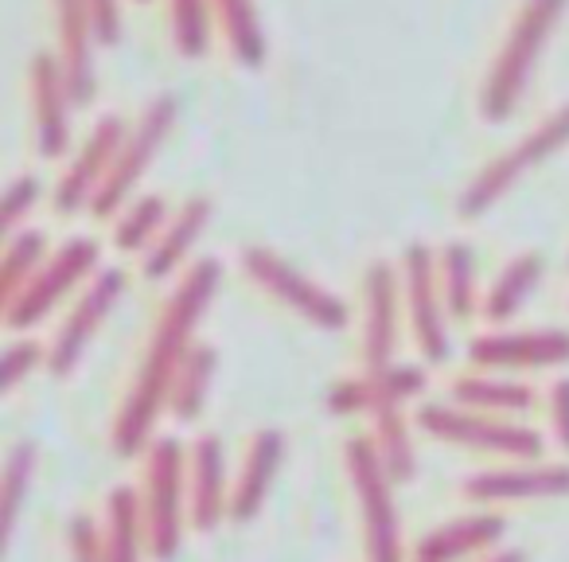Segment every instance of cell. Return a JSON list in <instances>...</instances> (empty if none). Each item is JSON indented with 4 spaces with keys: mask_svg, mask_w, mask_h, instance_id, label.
<instances>
[{
    "mask_svg": "<svg viewBox=\"0 0 569 562\" xmlns=\"http://www.w3.org/2000/svg\"><path fill=\"white\" fill-rule=\"evenodd\" d=\"M219 286H222L219 262L196 258L188 266V274L176 282L172 294H168L164 309H160L157 325L149 333V344L141 352L133 383H129L126 398L118 406V418H113L110 442L118 457H137V453L149 450L157 418L168 411L172 383L183 367V356L196 344V328L203 321V313L211 309Z\"/></svg>",
    "mask_w": 569,
    "mask_h": 562,
    "instance_id": "1",
    "label": "cell"
},
{
    "mask_svg": "<svg viewBox=\"0 0 569 562\" xmlns=\"http://www.w3.org/2000/svg\"><path fill=\"white\" fill-rule=\"evenodd\" d=\"M569 0H522L515 9L480 87V118L488 126H503L507 118H515L530 79H535L538 59H542L546 43H550L553 28L561 24Z\"/></svg>",
    "mask_w": 569,
    "mask_h": 562,
    "instance_id": "2",
    "label": "cell"
},
{
    "mask_svg": "<svg viewBox=\"0 0 569 562\" xmlns=\"http://www.w3.org/2000/svg\"><path fill=\"white\" fill-rule=\"evenodd\" d=\"M561 149H569V102H561L558 110L546 114L538 126H530L511 149L496 152V157L460 188L457 215L460 219H480V215H488L522 176H530L538 165L558 157Z\"/></svg>",
    "mask_w": 569,
    "mask_h": 562,
    "instance_id": "3",
    "label": "cell"
},
{
    "mask_svg": "<svg viewBox=\"0 0 569 562\" xmlns=\"http://www.w3.org/2000/svg\"><path fill=\"white\" fill-rule=\"evenodd\" d=\"M421 434L437 437L445 445H457V450H472V453H488V457H503V461H538L546 453V442L538 430L522 426L515 418L503 414H483V411H468L460 403H426L413 414Z\"/></svg>",
    "mask_w": 569,
    "mask_h": 562,
    "instance_id": "4",
    "label": "cell"
},
{
    "mask_svg": "<svg viewBox=\"0 0 569 562\" xmlns=\"http://www.w3.org/2000/svg\"><path fill=\"white\" fill-rule=\"evenodd\" d=\"M141 507L149 554L157 562H172L183 543V515H188V453L180 437H152L144 450Z\"/></svg>",
    "mask_w": 569,
    "mask_h": 562,
    "instance_id": "5",
    "label": "cell"
},
{
    "mask_svg": "<svg viewBox=\"0 0 569 562\" xmlns=\"http://www.w3.org/2000/svg\"><path fill=\"white\" fill-rule=\"evenodd\" d=\"M343 465H348L351 489L359 496L367 562H406L402 523H398V504H395V476L382 465L379 450H375V437L371 434L348 437Z\"/></svg>",
    "mask_w": 569,
    "mask_h": 562,
    "instance_id": "6",
    "label": "cell"
},
{
    "mask_svg": "<svg viewBox=\"0 0 569 562\" xmlns=\"http://www.w3.org/2000/svg\"><path fill=\"white\" fill-rule=\"evenodd\" d=\"M98 269H102V243L90 235L67 238L59 250L48 254V262L36 269L32 282L0 309L4 313V325H9L12 333H28L32 325L48 321L51 313L59 309L63 297H71L79 286H87Z\"/></svg>",
    "mask_w": 569,
    "mask_h": 562,
    "instance_id": "7",
    "label": "cell"
},
{
    "mask_svg": "<svg viewBox=\"0 0 569 562\" xmlns=\"http://www.w3.org/2000/svg\"><path fill=\"white\" fill-rule=\"evenodd\" d=\"M176 118H180L176 95H152L149 102H144V110L137 114L126 141H121L118 157H113L110 176H106V184L98 188V196L90 199V215H94V219H113V215L133 199L137 184L144 180V172H149V165L157 160V152L164 149L168 134L176 129Z\"/></svg>",
    "mask_w": 569,
    "mask_h": 562,
    "instance_id": "8",
    "label": "cell"
},
{
    "mask_svg": "<svg viewBox=\"0 0 569 562\" xmlns=\"http://www.w3.org/2000/svg\"><path fill=\"white\" fill-rule=\"evenodd\" d=\"M238 262H242V274L250 277L261 294H269L273 302H281L284 309H293L301 321H309L312 328H325V333H340L348 328L351 309L317 282L305 269H297L289 258H281L269 246H242L238 250Z\"/></svg>",
    "mask_w": 569,
    "mask_h": 562,
    "instance_id": "9",
    "label": "cell"
},
{
    "mask_svg": "<svg viewBox=\"0 0 569 562\" xmlns=\"http://www.w3.org/2000/svg\"><path fill=\"white\" fill-rule=\"evenodd\" d=\"M402 274V305L410 321L413 344L426 364H445L452 352L449 344V309H445L441 277H437V250L426 243H410L398 262Z\"/></svg>",
    "mask_w": 569,
    "mask_h": 562,
    "instance_id": "10",
    "label": "cell"
},
{
    "mask_svg": "<svg viewBox=\"0 0 569 562\" xmlns=\"http://www.w3.org/2000/svg\"><path fill=\"white\" fill-rule=\"evenodd\" d=\"M126 289H129V282L118 266H102L90 277L87 289L79 294V302L71 305V313H67L63 325L56 328V336H51V344H48V372L56 375V379H67V375L82 364L90 341L102 333L106 317L118 309Z\"/></svg>",
    "mask_w": 569,
    "mask_h": 562,
    "instance_id": "11",
    "label": "cell"
},
{
    "mask_svg": "<svg viewBox=\"0 0 569 562\" xmlns=\"http://www.w3.org/2000/svg\"><path fill=\"white\" fill-rule=\"evenodd\" d=\"M129 134V121L121 114H106V118L94 121V129L87 134V141L71 152V160L63 165V176L56 184V196H51V207L59 215H79L90 211V199L98 196V188L110 176V165L118 157L121 141Z\"/></svg>",
    "mask_w": 569,
    "mask_h": 562,
    "instance_id": "12",
    "label": "cell"
},
{
    "mask_svg": "<svg viewBox=\"0 0 569 562\" xmlns=\"http://www.w3.org/2000/svg\"><path fill=\"white\" fill-rule=\"evenodd\" d=\"M74 95L67 87V75L59 67L56 51H36L28 63V110H32L36 152L43 160H59L71 149V110Z\"/></svg>",
    "mask_w": 569,
    "mask_h": 562,
    "instance_id": "13",
    "label": "cell"
},
{
    "mask_svg": "<svg viewBox=\"0 0 569 562\" xmlns=\"http://www.w3.org/2000/svg\"><path fill=\"white\" fill-rule=\"evenodd\" d=\"M468 364L488 372H542L569 364V328H519L483 333L468 344Z\"/></svg>",
    "mask_w": 569,
    "mask_h": 562,
    "instance_id": "14",
    "label": "cell"
},
{
    "mask_svg": "<svg viewBox=\"0 0 569 562\" xmlns=\"http://www.w3.org/2000/svg\"><path fill=\"white\" fill-rule=\"evenodd\" d=\"M402 309V274L395 262L375 258L363 274V367L379 372L395 364Z\"/></svg>",
    "mask_w": 569,
    "mask_h": 562,
    "instance_id": "15",
    "label": "cell"
},
{
    "mask_svg": "<svg viewBox=\"0 0 569 562\" xmlns=\"http://www.w3.org/2000/svg\"><path fill=\"white\" fill-rule=\"evenodd\" d=\"M429 375L426 367L418 364H390V367H363V375H351V379H340L332 391H328V411L336 418H356V414H367L371 418L375 411H387V406H406L410 398H418L426 391Z\"/></svg>",
    "mask_w": 569,
    "mask_h": 562,
    "instance_id": "16",
    "label": "cell"
},
{
    "mask_svg": "<svg viewBox=\"0 0 569 562\" xmlns=\"http://www.w3.org/2000/svg\"><path fill=\"white\" fill-rule=\"evenodd\" d=\"M476 504H503V500H558L569 496V461H507L503 469H483L460 484Z\"/></svg>",
    "mask_w": 569,
    "mask_h": 562,
    "instance_id": "17",
    "label": "cell"
},
{
    "mask_svg": "<svg viewBox=\"0 0 569 562\" xmlns=\"http://www.w3.org/2000/svg\"><path fill=\"white\" fill-rule=\"evenodd\" d=\"M230 489L227 450L214 434H199L188 450V523L199 535L230 520Z\"/></svg>",
    "mask_w": 569,
    "mask_h": 562,
    "instance_id": "18",
    "label": "cell"
},
{
    "mask_svg": "<svg viewBox=\"0 0 569 562\" xmlns=\"http://www.w3.org/2000/svg\"><path fill=\"white\" fill-rule=\"evenodd\" d=\"M51 20H56V59L67 75L74 102L87 106L98 95L94 75V20H90L87 0H51Z\"/></svg>",
    "mask_w": 569,
    "mask_h": 562,
    "instance_id": "19",
    "label": "cell"
},
{
    "mask_svg": "<svg viewBox=\"0 0 569 562\" xmlns=\"http://www.w3.org/2000/svg\"><path fill=\"white\" fill-rule=\"evenodd\" d=\"M214 215V204L207 196H188V204H180L168 215L164 230L157 235V243L144 250L141 258V274L149 282H168L176 269L188 262V254L196 250V243L203 238L207 223Z\"/></svg>",
    "mask_w": 569,
    "mask_h": 562,
    "instance_id": "20",
    "label": "cell"
},
{
    "mask_svg": "<svg viewBox=\"0 0 569 562\" xmlns=\"http://www.w3.org/2000/svg\"><path fill=\"white\" fill-rule=\"evenodd\" d=\"M284 461V434L273 426L258 430L246 445L242 469L234 476V489H230V520L234 523H250L261 512L269 489H273V476Z\"/></svg>",
    "mask_w": 569,
    "mask_h": 562,
    "instance_id": "21",
    "label": "cell"
},
{
    "mask_svg": "<svg viewBox=\"0 0 569 562\" xmlns=\"http://www.w3.org/2000/svg\"><path fill=\"white\" fill-rule=\"evenodd\" d=\"M507 520L499 512H476V515H460L449 520L441 528L426 531L413 546V562H460L483 554L503 539Z\"/></svg>",
    "mask_w": 569,
    "mask_h": 562,
    "instance_id": "22",
    "label": "cell"
},
{
    "mask_svg": "<svg viewBox=\"0 0 569 562\" xmlns=\"http://www.w3.org/2000/svg\"><path fill=\"white\" fill-rule=\"evenodd\" d=\"M449 398L468 411H483V414H503V418H515V414H527L535 406V387L530 383H519L503 372H488V367H476V372H465L452 379Z\"/></svg>",
    "mask_w": 569,
    "mask_h": 562,
    "instance_id": "23",
    "label": "cell"
},
{
    "mask_svg": "<svg viewBox=\"0 0 569 562\" xmlns=\"http://www.w3.org/2000/svg\"><path fill=\"white\" fill-rule=\"evenodd\" d=\"M546 274V258L542 250H522L515 254L511 262H507L503 269H499L496 277H491L488 294H483L480 302V313L483 321H491V325H507V321L515 317V313L522 309V305L535 297L538 282H542Z\"/></svg>",
    "mask_w": 569,
    "mask_h": 562,
    "instance_id": "24",
    "label": "cell"
},
{
    "mask_svg": "<svg viewBox=\"0 0 569 562\" xmlns=\"http://www.w3.org/2000/svg\"><path fill=\"white\" fill-rule=\"evenodd\" d=\"M102 543H106V559L110 562H141V551L149 546L141 489H133V484H118V489H110V500H106Z\"/></svg>",
    "mask_w": 569,
    "mask_h": 562,
    "instance_id": "25",
    "label": "cell"
},
{
    "mask_svg": "<svg viewBox=\"0 0 569 562\" xmlns=\"http://www.w3.org/2000/svg\"><path fill=\"white\" fill-rule=\"evenodd\" d=\"M214 20H219L222 43H227L230 59H234L242 71H261L269 48L266 32H261V17L253 0H211Z\"/></svg>",
    "mask_w": 569,
    "mask_h": 562,
    "instance_id": "26",
    "label": "cell"
},
{
    "mask_svg": "<svg viewBox=\"0 0 569 562\" xmlns=\"http://www.w3.org/2000/svg\"><path fill=\"white\" fill-rule=\"evenodd\" d=\"M214 372H219V352H214L211 344L196 341L188 356H183V367L172 383V395H168V414H172L176 422H196L199 414H203Z\"/></svg>",
    "mask_w": 569,
    "mask_h": 562,
    "instance_id": "27",
    "label": "cell"
},
{
    "mask_svg": "<svg viewBox=\"0 0 569 562\" xmlns=\"http://www.w3.org/2000/svg\"><path fill=\"white\" fill-rule=\"evenodd\" d=\"M437 277H441L445 309L452 321H465L476 313L480 289H476V254L468 243H445L437 250Z\"/></svg>",
    "mask_w": 569,
    "mask_h": 562,
    "instance_id": "28",
    "label": "cell"
},
{
    "mask_svg": "<svg viewBox=\"0 0 569 562\" xmlns=\"http://www.w3.org/2000/svg\"><path fill=\"white\" fill-rule=\"evenodd\" d=\"M214 4L211 0H168V28H172V48L180 59L199 63L214 48Z\"/></svg>",
    "mask_w": 569,
    "mask_h": 562,
    "instance_id": "29",
    "label": "cell"
},
{
    "mask_svg": "<svg viewBox=\"0 0 569 562\" xmlns=\"http://www.w3.org/2000/svg\"><path fill=\"white\" fill-rule=\"evenodd\" d=\"M168 215H172V207H168V199L157 196V191H152V196L129 199V204L113 215V246H118L121 254H144L157 243L160 230H164Z\"/></svg>",
    "mask_w": 569,
    "mask_h": 562,
    "instance_id": "30",
    "label": "cell"
},
{
    "mask_svg": "<svg viewBox=\"0 0 569 562\" xmlns=\"http://www.w3.org/2000/svg\"><path fill=\"white\" fill-rule=\"evenodd\" d=\"M371 437L379 450L387 473L395 476V484H410L418 473V450H413L410 422H406L402 406H387V411L371 414Z\"/></svg>",
    "mask_w": 569,
    "mask_h": 562,
    "instance_id": "31",
    "label": "cell"
},
{
    "mask_svg": "<svg viewBox=\"0 0 569 562\" xmlns=\"http://www.w3.org/2000/svg\"><path fill=\"white\" fill-rule=\"evenodd\" d=\"M48 254L51 250L43 230H12L9 243H4V258H0V309L32 282V274L48 262Z\"/></svg>",
    "mask_w": 569,
    "mask_h": 562,
    "instance_id": "32",
    "label": "cell"
},
{
    "mask_svg": "<svg viewBox=\"0 0 569 562\" xmlns=\"http://www.w3.org/2000/svg\"><path fill=\"white\" fill-rule=\"evenodd\" d=\"M36 442H17L4 457V473H0V531H4V543H12V531H17L20 507L32 489L36 476Z\"/></svg>",
    "mask_w": 569,
    "mask_h": 562,
    "instance_id": "33",
    "label": "cell"
},
{
    "mask_svg": "<svg viewBox=\"0 0 569 562\" xmlns=\"http://www.w3.org/2000/svg\"><path fill=\"white\" fill-rule=\"evenodd\" d=\"M40 196H43V184H40V176H32V172L17 176V180L4 188V207H0V227H4V235L20 230V223L36 211Z\"/></svg>",
    "mask_w": 569,
    "mask_h": 562,
    "instance_id": "34",
    "label": "cell"
},
{
    "mask_svg": "<svg viewBox=\"0 0 569 562\" xmlns=\"http://www.w3.org/2000/svg\"><path fill=\"white\" fill-rule=\"evenodd\" d=\"M40 364L48 367V348H43V344H36V341L9 344V352H4V364H0V391H4V395H12V391H17Z\"/></svg>",
    "mask_w": 569,
    "mask_h": 562,
    "instance_id": "35",
    "label": "cell"
},
{
    "mask_svg": "<svg viewBox=\"0 0 569 562\" xmlns=\"http://www.w3.org/2000/svg\"><path fill=\"white\" fill-rule=\"evenodd\" d=\"M67 543H71V562H110L106 559L102 531L90 515H74L71 531H67Z\"/></svg>",
    "mask_w": 569,
    "mask_h": 562,
    "instance_id": "36",
    "label": "cell"
},
{
    "mask_svg": "<svg viewBox=\"0 0 569 562\" xmlns=\"http://www.w3.org/2000/svg\"><path fill=\"white\" fill-rule=\"evenodd\" d=\"M90 20H94L98 48H118L121 32H126V9L121 0H87Z\"/></svg>",
    "mask_w": 569,
    "mask_h": 562,
    "instance_id": "37",
    "label": "cell"
},
{
    "mask_svg": "<svg viewBox=\"0 0 569 562\" xmlns=\"http://www.w3.org/2000/svg\"><path fill=\"white\" fill-rule=\"evenodd\" d=\"M550 434L553 445L561 450V457H569V375L553 379L550 387Z\"/></svg>",
    "mask_w": 569,
    "mask_h": 562,
    "instance_id": "38",
    "label": "cell"
},
{
    "mask_svg": "<svg viewBox=\"0 0 569 562\" xmlns=\"http://www.w3.org/2000/svg\"><path fill=\"white\" fill-rule=\"evenodd\" d=\"M476 562H527V554L522 551H496V554H483V559Z\"/></svg>",
    "mask_w": 569,
    "mask_h": 562,
    "instance_id": "39",
    "label": "cell"
},
{
    "mask_svg": "<svg viewBox=\"0 0 569 562\" xmlns=\"http://www.w3.org/2000/svg\"><path fill=\"white\" fill-rule=\"evenodd\" d=\"M137 4H149V0H137Z\"/></svg>",
    "mask_w": 569,
    "mask_h": 562,
    "instance_id": "40",
    "label": "cell"
}]
</instances>
